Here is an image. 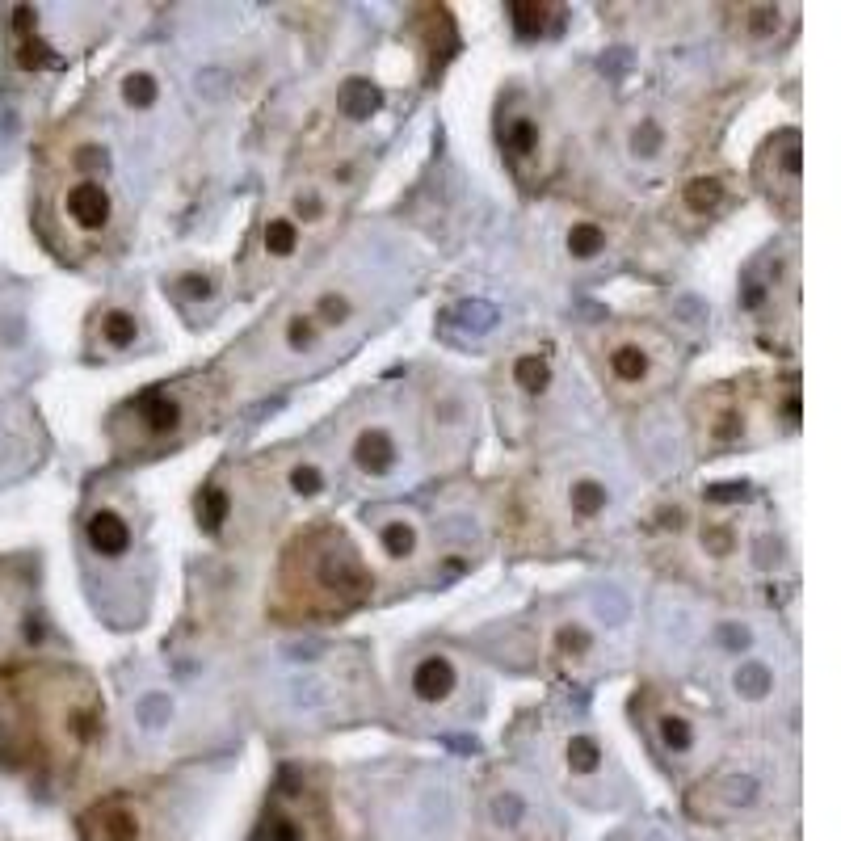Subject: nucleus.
I'll list each match as a JSON object with an SVG mask.
<instances>
[{
  "label": "nucleus",
  "mask_w": 841,
  "mask_h": 841,
  "mask_svg": "<svg viewBox=\"0 0 841 841\" xmlns=\"http://www.w3.org/2000/svg\"><path fill=\"white\" fill-rule=\"evenodd\" d=\"M774 787L770 770L757 757H741V762H720L707 778L699 795H694V812L707 820H736L741 812H753L766 804V795Z\"/></svg>",
  "instance_id": "obj_17"
},
{
  "label": "nucleus",
  "mask_w": 841,
  "mask_h": 841,
  "mask_svg": "<svg viewBox=\"0 0 841 841\" xmlns=\"http://www.w3.org/2000/svg\"><path fill=\"white\" fill-rule=\"evenodd\" d=\"M223 408V383L215 375L164 379L122 400L110 413V446L127 459H156L202 434Z\"/></svg>",
  "instance_id": "obj_4"
},
{
  "label": "nucleus",
  "mask_w": 841,
  "mask_h": 841,
  "mask_svg": "<svg viewBox=\"0 0 841 841\" xmlns=\"http://www.w3.org/2000/svg\"><path fill=\"white\" fill-rule=\"evenodd\" d=\"M396 690H400L408 715H417V720L459 724L476 711L480 678H476V665H471L459 648L429 640V644H417L400 656Z\"/></svg>",
  "instance_id": "obj_8"
},
{
  "label": "nucleus",
  "mask_w": 841,
  "mask_h": 841,
  "mask_svg": "<svg viewBox=\"0 0 841 841\" xmlns=\"http://www.w3.org/2000/svg\"><path fill=\"white\" fill-rule=\"evenodd\" d=\"M492 387H497L501 429H509V438H522V429L535 425L539 413L560 392V354H556V345L543 341V337L514 345V350L497 362Z\"/></svg>",
  "instance_id": "obj_12"
},
{
  "label": "nucleus",
  "mask_w": 841,
  "mask_h": 841,
  "mask_svg": "<svg viewBox=\"0 0 841 841\" xmlns=\"http://www.w3.org/2000/svg\"><path fill=\"white\" fill-rule=\"evenodd\" d=\"M85 841H148L152 825H148V812H143L139 799L131 795H110L93 804L85 812Z\"/></svg>",
  "instance_id": "obj_28"
},
{
  "label": "nucleus",
  "mask_w": 841,
  "mask_h": 841,
  "mask_svg": "<svg viewBox=\"0 0 841 841\" xmlns=\"http://www.w3.org/2000/svg\"><path fill=\"white\" fill-rule=\"evenodd\" d=\"M619 623H606L602 606H589L577 598H560L543 610L539 619V656L551 673L560 678H589L606 669L610 635Z\"/></svg>",
  "instance_id": "obj_10"
},
{
  "label": "nucleus",
  "mask_w": 841,
  "mask_h": 841,
  "mask_svg": "<svg viewBox=\"0 0 841 841\" xmlns=\"http://www.w3.org/2000/svg\"><path fill=\"white\" fill-rule=\"evenodd\" d=\"M551 762L564 774L568 787L581 791H598L610 774V749L602 745L598 732H589L581 724H568L551 736Z\"/></svg>",
  "instance_id": "obj_23"
},
{
  "label": "nucleus",
  "mask_w": 841,
  "mask_h": 841,
  "mask_svg": "<svg viewBox=\"0 0 841 841\" xmlns=\"http://www.w3.org/2000/svg\"><path fill=\"white\" fill-rule=\"evenodd\" d=\"M375 568L337 522H307L278 551L270 614L282 623H333L371 602Z\"/></svg>",
  "instance_id": "obj_2"
},
{
  "label": "nucleus",
  "mask_w": 841,
  "mask_h": 841,
  "mask_svg": "<svg viewBox=\"0 0 841 841\" xmlns=\"http://www.w3.org/2000/svg\"><path fill=\"white\" fill-rule=\"evenodd\" d=\"M724 694L736 711H770L778 703V694H783L778 661L757 652V644L736 656H724Z\"/></svg>",
  "instance_id": "obj_22"
},
{
  "label": "nucleus",
  "mask_w": 841,
  "mask_h": 841,
  "mask_svg": "<svg viewBox=\"0 0 841 841\" xmlns=\"http://www.w3.org/2000/svg\"><path fill=\"white\" fill-rule=\"evenodd\" d=\"M366 530L375 535V547L387 568L396 572H413L429 560V551H434V535H429L425 518L417 514L413 505H400V501H383V505H371L362 514Z\"/></svg>",
  "instance_id": "obj_18"
},
{
  "label": "nucleus",
  "mask_w": 841,
  "mask_h": 841,
  "mask_svg": "<svg viewBox=\"0 0 841 841\" xmlns=\"http://www.w3.org/2000/svg\"><path fill=\"white\" fill-rule=\"evenodd\" d=\"M484 825L505 841H543L547 816L535 799V787L518 774H497L484 787Z\"/></svg>",
  "instance_id": "obj_19"
},
{
  "label": "nucleus",
  "mask_w": 841,
  "mask_h": 841,
  "mask_svg": "<svg viewBox=\"0 0 841 841\" xmlns=\"http://www.w3.org/2000/svg\"><path fill=\"white\" fill-rule=\"evenodd\" d=\"M358 282H337V278H328V282H316L312 291H303L299 295V303L307 307V316H312L324 333H328V341H337V337H350L354 328L362 324V312H366V303H362V295L354 291Z\"/></svg>",
  "instance_id": "obj_27"
},
{
  "label": "nucleus",
  "mask_w": 841,
  "mask_h": 841,
  "mask_svg": "<svg viewBox=\"0 0 841 841\" xmlns=\"http://www.w3.org/2000/svg\"><path fill=\"white\" fill-rule=\"evenodd\" d=\"M783 13H787V9L757 5V9H745L741 26H745V34H753V38H762V43H770V38L778 34V26H783Z\"/></svg>",
  "instance_id": "obj_36"
},
{
  "label": "nucleus",
  "mask_w": 841,
  "mask_h": 841,
  "mask_svg": "<svg viewBox=\"0 0 841 841\" xmlns=\"http://www.w3.org/2000/svg\"><path fill=\"white\" fill-rule=\"evenodd\" d=\"M164 295H169L186 316H211L223 299V282L215 270L202 265H186V270L164 274Z\"/></svg>",
  "instance_id": "obj_30"
},
{
  "label": "nucleus",
  "mask_w": 841,
  "mask_h": 841,
  "mask_svg": "<svg viewBox=\"0 0 841 841\" xmlns=\"http://www.w3.org/2000/svg\"><path fill=\"white\" fill-rule=\"evenodd\" d=\"M635 720H640L648 745L673 770H703L715 762V728L686 694L669 686H644L635 694Z\"/></svg>",
  "instance_id": "obj_9"
},
{
  "label": "nucleus",
  "mask_w": 841,
  "mask_h": 841,
  "mask_svg": "<svg viewBox=\"0 0 841 841\" xmlns=\"http://www.w3.org/2000/svg\"><path fill=\"white\" fill-rule=\"evenodd\" d=\"M106 703L89 673L43 669L34 678L0 686V749L9 757L72 762L101 745Z\"/></svg>",
  "instance_id": "obj_1"
},
{
  "label": "nucleus",
  "mask_w": 841,
  "mask_h": 841,
  "mask_svg": "<svg viewBox=\"0 0 841 841\" xmlns=\"http://www.w3.org/2000/svg\"><path fill=\"white\" fill-rule=\"evenodd\" d=\"M89 358H131L152 345V328L135 303L110 299L89 316Z\"/></svg>",
  "instance_id": "obj_20"
},
{
  "label": "nucleus",
  "mask_w": 841,
  "mask_h": 841,
  "mask_svg": "<svg viewBox=\"0 0 841 841\" xmlns=\"http://www.w3.org/2000/svg\"><path fill=\"white\" fill-rule=\"evenodd\" d=\"M265 471V484L270 492L286 501H320L328 497V488H333V459L316 455V450H299V455H286V459H265L261 463Z\"/></svg>",
  "instance_id": "obj_25"
},
{
  "label": "nucleus",
  "mask_w": 841,
  "mask_h": 841,
  "mask_svg": "<svg viewBox=\"0 0 841 841\" xmlns=\"http://www.w3.org/2000/svg\"><path fill=\"white\" fill-rule=\"evenodd\" d=\"M686 148V118L665 101H635L619 122V156L644 177H665L669 169H678Z\"/></svg>",
  "instance_id": "obj_14"
},
{
  "label": "nucleus",
  "mask_w": 841,
  "mask_h": 841,
  "mask_svg": "<svg viewBox=\"0 0 841 841\" xmlns=\"http://www.w3.org/2000/svg\"><path fill=\"white\" fill-rule=\"evenodd\" d=\"M614 249V232L610 223L598 215H572L560 232V257L572 265V270H593L602 265Z\"/></svg>",
  "instance_id": "obj_29"
},
{
  "label": "nucleus",
  "mask_w": 841,
  "mask_h": 841,
  "mask_svg": "<svg viewBox=\"0 0 841 841\" xmlns=\"http://www.w3.org/2000/svg\"><path fill=\"white\" fill-rule=\"evenodd\" d=\"M564 9L560 5H509L505 17H509V30L526 43H539V38H551L560 26H564Z\"/></svg>",
  "instance_id": "obj_35"
},
{
  "label": "nucleus",
  "mask_w": 841,
  "mask_h": 841,
  "mask_svg": "<svg viewBox=\"0 0 841 841\" xmlns=\"http://www.w3.org/2000/svg\"><path fill=\"white\" fill-rule=\"evenodd\" d=\"M421 442L434 463H459L471 442H476V404L467 396V383L459 379H434L421 392L417 408Z\"/></svg>",
  "instance_id": "obj_16"
},
{
  "label": "nucleus",
  "mask_w": 841,
  "mask_h": 841,
  "mask_svg": "<svg viewBox=\"0 0 841 841\" xmlns=\"http://www.w3.org/2000/svg\"><path fill=\"white\" fill-rule=\"evenodd\" d=\"M341 463L354 471L358 480H396L408 459V429L404 417L392 404L371 400L366 408L345 417L341 425Z\"/></svg>",
  "instance_id": "obj_13"
},
{
  "label": "nucleus",
  "mask_w": 841,
  "mask_h": 841,
  "mask_svg": "<svg viewBox=\"0 0 841 841\" xmlns=\"http://www.w3.org/2000/svg\"><path fill=\"white\" fill-rule=\"evenodd\" d=\"M619 488L598 463L556 459L522 488V530L530 547L560 551L610 526Z\"/></svg>",
  "instance_id": "obj_3"
},
{
  "label": "nucleus",
  "mask_w": 841,
  "mask_h": 841,
  "mask_svg": "<svg viewBox=\"0 0 841 841\" xmlns=\"http://www.w3.org/2000/svg\"><path fill=\"white\" fill-rule=\"evenodd\" d=\"M728 194H732V181L724 173H699L682 181L678 190V211L686 219H715L728 207Z\"/></svg>",
  "instance_id": "obj_33"
},
{
  "label": "nucleus",
  "mask_w": 841,
  "mask_h": 841,
  "mask_svg": "<svg viewBox=\"0 0 841 841\" xmlns=\"http://www.w3.org/2000/svg\"><path fill=\"white\" fill-rule=\"evenodd\" d=\"M253 841H312V825H307V812H299V799L291 791L274 795V804L265 808L257 837Z\"/></svg>",
  "instance_id": "obj_34"
},
{
  "label": "nucleus",
  "mask_w": 841,
  "mask_h": 841,
  "mask_svg": "<svg viewBox=\"0 0 841 841\" xmlns=\"http://www.w3.org/2000/svg\"><path fill=\"white\" fill-rule=\"evenodd\" d=\"M497 148L522 181H543L556 160V135L526 89H509L497 106Z\"/></svg>",
  "instance_id": "obj_15"
},
{
  "label": "nucleus",
  "mask_w": 841,
  "mask_h": 841,
  "mask_svg": "<svg viewBox=\"0 0 841 841\" xmlns=\"http://www.w3.org/2000/svg\"><path fill=\"white\" fill-rule=\"evenodd\" d=\"M307 240H312V236H307L282 207L270 211V215L257 223L253 244H249V270H253V278H274L282 270H291V265L303 257Z\"/></svg>",
  "instance_id": "obj_24"
},
{
  "label": "nucleus",
  "mask_w": 841,
  "mask_h": 841,
  "mask_svg": "<svg viewBox=\"0 0 841 841\" xmlns=\"http://www.w3.org/2000/svg\"><path fill=\"white\" fill-rule=\"evenodd\" d=\"M799 169H804V152H799V131L795 127L770 135L762 156H757V164H753L757 186L770 194V202L787 219L799 215V181H804V177H799Z\"/></svg>",
  "instance_id": "obj_21"
},
{
  "label": "nucleus",
  "mask_w": 841,
  "mask_h": 841,
  "mask_svg": "<svg viewBox=\"0 0 841 841\" xmlns=\"http://www.w3.org/2000/svg\"><path fill=\"white\" fill-rule=\"evenodd\" d=\"M114 93H118V110L127 118H152L164 106V80L152 64H131L118 76Z\"/></svg>",
  "instance_id": "obj_32"
},
{
  "label": "nucleus",
  "mask_w": 841,
  "mask_h": 841,
  "mask_svg": "<svg viewBox=\"0 0 841 841\" xmlns=\"http://www.w3.org/2000/svg\"><path fill=\"white\" fill-rule=\"evenodd\" d=\"M589 358L610 400L648 404L669 392L682 375V345L652 320H614L602 324L589 341Z\"/></svg>",
  "instance_id": "obj_6"
},
{
  "label": "nucleus",
  "mask_w": 841,
  "mask_h": 841,
  "mask_svg": "<svg viewBox=\"0 0 841 841\" xmlns=\"http://www.w3.org/2000/svg\"><path fill=\"white\" fill-rule=\"evenodd\" d=\"M80 547H85V564L97 568L101 577L131 581L135 568H148V543H143L139 509L131 505V497L110 488L93 492L80 514Z\"/></svg>",
  "instance_id": "obj_11"
},
{
  "label": "nucleus",
  "mask_w": 841,
  "mask_h": 841,
  "mask_svg": "<svg viewBox=\"0 0 841 841\" xmlns=\"http://www.w3.org/2000/svg\"><path fill=\"white\" fill-rule=\"evenodd\" d=\"M328 333L324 328L307 316V307L299 299H291L282 307V312L274 316L270 324V345H265V362H291V366H303V362H312L328 350Z\"/></svg>",
  "instance_id": "obj_26"
},
{
  "label": "nucleus",
  "mask_w": 841,
  "mask_h": 841,
  "mask_svg": "<svg viewBox=\"0 0 841 841\" xmlns=\"http://www.w3.org/2000/svg\"><path fill=\"white\" fill-rule=\"evenodd\" d=\"M694 442L703 455H732L774 438L778 429L799 425V387L795 375L787 379H732L715 383L690 408Z\"/></svg>",
  "instance_id": "obj_5"
},
{
  "label": "nucleus",
  "mask_w": 841,
  "mask_h": 841,
  "mask_svg": "<svg viewBox=\"0 0 841 841\" xmlns=\"http://www.w3.org/2000/svg\"><path fill=\"white\" fill-rule=\"evenodd\" d=\"M51 219L72 253H97L118 228V194L101 143H76L51 190Z\"/></svg>",
  "instance_id": "obj_7"
},
{
  "label": "nucleus",
  "mask_w": 841,
  "mask_h": 841,
  "mask_svg": "<svg viewBox=\"0 0 841 841\" xmlns=\"http://www.w3.org/2000/svg\"><path fill=\"white\" fill-rule=\"evenodd\" d=\"M282 211L291 215L307 236L324 232L328 223L337 219V190H333V181H316V177L299 181V186L286 194V207Z\"/></svg>",
  "instance_id": "obj_31"
}]
</instances>
